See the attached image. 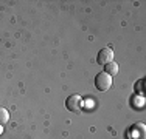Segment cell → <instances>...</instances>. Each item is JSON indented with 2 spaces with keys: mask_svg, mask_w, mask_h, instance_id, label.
I'll list each match as a JSON object with an SVG mask.
<instances>
[{
  "mask_svg": "<svg viewBox=\"0 0 146 139\" xmlns=\"http://www.w3.org/2000/svg\"><path fill=\"white\" fill-rule=\"evenodd\" d=\"M143 83H145V79H140V82H138L137 85H135V88H138V93H141V94L145 93V90H143Z\"/></svg>",
  "mask_w": 146,
  "mask_h": 139,
  "instance_id": "obj_7",
  "label": "cell"
},
{
  "mask_svg": "<svg viewBox=\"0 0 146 139\" xmlns=\"http://www.w3.org/2000/svg\"><path fill=\"white\" fill-rule=\"evenodd\" d=\"M95 87L100 91H107L112 87V76L106 74V73H100L95 77Z\"/></svg>",
  "mask_w": 146,
  "mask_h": 139,
  "instance_id": "obj_2",
  "label": "cell"
},
{
  "mask_svg": "<svg viewBox=\"0 0 146 139\" xmlns=\"http://www.w3.org/2000/svg\"><path fill=\"white\" fill-rule=\"evenodd\" d=\"M9 121V113L5 108H0V125H5Z\"/></svg>",
  "mask_w": 146,
  "mask_h": 139,
  "instance_id": "obj_6",
  "label": "cell"
},
{
  "mask_svg": "<svg viewBox=\"0 0 146 139\" xmlns=\"http://www.w3.org/2000/svg\"><path fill=\"white\" fill-rule=\"evenodd\" d=\"M106 74H109V76H117V73H118V65L115 64V62H110V64H107L106 65Z\"/></svg>",
  "mask_w": 146,
  "mask_h": 139,
  "instance_id": "obj_5",
  "label": "cell"
},
{
  "mask_svg": "<svg viewBox=\"0 0 146 139\" xmlns=\"http://www.w3.org/2000/svg\"><path fill=\"white\" fill-rule=\"evenodd\" d=\"M145 131H146L145 124L138 122V124H135L134 127H132L131 136H132V139H145Z\"/></svg>",
  "mask_w": 146,
  "mask_h": 139,
  "instance_id": "obj_4",
  "label": "cell"
},
{
  "mask_svg": "<svg viewBox=\"0 0 146 139\" xmlns=\"http://www.w3.org/2000/svg\"><path fill=\"white\" fill-rule=\"evenodd\" d=\"M98 62L101 65H107V64H110V62H113V51L109 50V48L101 50L98 54Z\"/></svg>",
  "mask_w": 146,
  "mask_h": 139,
  "instance_id": "obj_3",
  "label": "cell"
},
{
  "mask_svg": "<svg viewBox=\"0 0 146 139\" xmlns=\"http://www.w3.org/2000/svg\"><path fill=\"white\" fill-rule=\"evenodd\" d=\"M2 133H3V127L0 125V134H2Z\"/></svg>",
  "mask_w": 146,
  "mask_h": 139,
  "instance_id": "obj_8",
  "label": "cell"
},
{
  "mask_svg": "<svg viewBox=\"0 0 146 139\" xmlns=\"http://www.w3.org/2000/svg\"><path fill=\"white\" fill-rule=\"evenodd\" d=\"M65 107H67V110L72 111V113H79V111L82 110V107H84V100H82L81 96L72 94V96L67 97V100H65Z\"/></svg>",
  "mask_w": 146,
  "mask_h": 139,
  "instance_id": "obj_1",
  "label": "cell"
}]
</instances>
